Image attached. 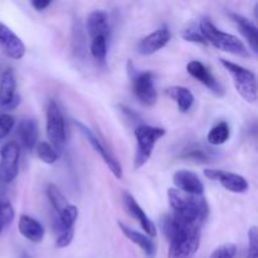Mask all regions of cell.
<instances>
[{"mask_svg":"<svg viewBox=\"0 0 258 258\" xmlns=\"http://www.w3.org/2000/svg\"><path fill=\"white\" fill-rule=\"evenodd\" d=\"M35 150H37L38 158H39L43 163L48 164V165H52V164H54L55 161H57L58 153L49 143L37 144Z\"/></svg>","mask_w":258,"mask_h":258,"instance_id":"484cf974","label":"cell"},{"mask_svg":"<svg viewBox=\"0 0 258 258\" xmlns=\"http://www.w3.org/2000/svg\"><path fill=\"white\" fill-rule=\"evenodd\" d=\"M118 227H120L121 232L123 233V236L127 237L133 243L138 244L143 252L145 253V256L148 258H154L156 254V246L150 238H149L146 234H143L141 232H138L136 229H133L131 227H128L127 224L122 223V222H118Z\"/></svg>","mask_w":258,"mask_h":258,"instance_id":"2e32d148","label":"cell"},{"mask_svg":"<svg viewBox=\"0 0 258 258\" xmlns=\"http://www.w3.org/2000/svg\"><path fill=\"white\" fill-rule=\"evenodd\" d=\"M15 125V118L9 113L0 115V140L7 138Z\"/></svg>","mask_w":258,"mask_h":258,"instance_id":"f1b7e54d","label":"cell"},{"mask_svg":"<svg viewBox=\"0 0 258 258\" xmlns=\"http://www.w3.org/2000/svg\"><path fill=\"white\" fill-rule=\"evenodd\" d=\"M3 229H4V227H3V224L0 223V233H2V231H3Z\"/></svg>","mask_w":258,"mask_h":258,"instance_id":"836d02e7","label":"cell"},{"mask_svg":"<svg viewBox=\"0 0 258 258\" xmlns=\"http://www.w3.org/2000/svg\"><path fill=\"white\" fill-rule=\"evenodd\" d=\"M47 135L50 141V145L55 149V151H60L66 145V122L64 116H63L62 111H60L59 106L55 101L50 100L47 106Z\"/></svg>","mask_w":258,"mask_h":258,"instance_id":"277c9868","label":"cell"},{"mask_svg":"<svg viewBox=\"0 0 258 258\" xmlns=\"http://www.w3.org/2000/svg\"><path fill=\"white\" fill-rule=\"evenodd\" d=\"M237 253V247L234 244L228 243L218 247L216 251L212 253L211 258H234Z\"/></svg>","mask_w":258,"mask_h":258,"instance_id":"4dcf8cb0","label":"cell"},{"mask_svg":"<svg viewBox=\"0 0 258 258\" xmlns=\"http://www.w3.org/2000/svg\"><path fill=\"white\" fill-rule=\"evenodd\" d=\"M17 135L20 144L27 150H33L38 141V125L33 118H24L18 123Z\"/></svg>","mask_w":258,"mask_h":258,"instance_id":"ac0fdd59","label":"cell"},{"mask_svg":"<svg viewBox=\"0 0 258 258\" xmlns=\"http://www.w3.org/2000/svg\"><path fill=\"white\" fill-rule=\"evenodd\" d=\"M20 149L14 141L5 144L0 150V181L9 184L17 178L19 171Z\"/></svg>","mask_w":258,"mask_h":258,"instance_id":"8992f818","label":"cell"},{"mask_svg":"<svg viewBox=\"0 0 258 258\" xmlns=\"http://www.w3.org/2000/svg\"><path fill=\"white\" fill-rule=\"evenodd\" d=\"M86 27H87V32L92 39L96 37H103L106 39H110L111 27L107 13L102 12V10L92 12L88 15Z\"/></svg>","mask_w":258,"mask_h":258,"instance_id":"5bb4252c","label":"cell"},{"mask_svg":"<svg viewBox=\"0 0 258 258\" xmlns=\"http://www.w3.org/2000/svg\"><path fill=\"white\" fill-rule=\"evenodd\" d=\"M186 71H188V73L191 77L196 78L202 85L206 86L213 95L218 96V97L224 96L223 86L212 75L209 68H207L203 63L199 62V60H191V62L186 64Z\"/></svg>","mask_w":258,"mask_h":258,"instance_id":"9c48e42d","label":"cell"},{"mask_svg":"<svg viewBox=\"0 0 258 258\" xmlns=\"http://www.w3.org/2000/svg\"><path fill=\"white\" fill-rule=\"evenodd\" d=\"M78 217V208L73 204H68L59 214L58 218L54 221V231L58 232V234L73 228V224L77 221Z\"/></svg>","mask_w":258,"mask_h":258,"instance_id":"7402d4cb","label":"cell"},{"mask_svg":"<svg viewBox=\"0 0 258 258\" xmlns=\"http://www.w3.org/2000/svg\"><path fill=\"white\" fill-rule=\"evenodd\" d=\"M199 28H201V32L206 38L207 43L212 44L217 49L238 55V57L247 58L251 55L248 48L238 37L229 34V33L222 32L208 18H204V19L201 20Z\"/></svg>","mask_w":258,"mask_h":258,"instance_id":"6da1fadb","label":"cell"},{"mask_svg":"<svg viewBox=\"0 0 258 258\" xmlns=\"http://www.w3.org/2000/svg\"><path fill=\"white\" fill-rule=\"evenodd\" d=\"M0 49L12 59H22L25 54L23 40L3 23H0Z\"/></svg>","mask_w":258,"mask_h":258,"instance_id":"8fae6325","label":"cell"},{"mask_svg":"<svg viewBox=\"0 0 258 258\" xmlns=\"http://www.w3.org/2000/svg\"><path fill=\"white\" fill-rule=\"evenodd\" d=\"M229 17L232 18V20L234 22V24L237 25V28L239 29L241 34L246 38V40L248 42L249 48L253 53L258 52V29L256 24L248 20L247 18H244L243 15L237 14V13H229Z\"/></svg>","mask_w":258,"mask_h":258,"instance_id":"e0dca14e","label":"cell"},{"mask_svg":"<svg viewBox=\"0 0 258 258\" xmlns=\"http://www.w3.org/2000/svg\"><path fill=\"white\" fill-rule=\"evenodd\" d=\"M122 203L126 212L140 223L141 228L148 234V237H151V238L156 237V227L154 224V222L149 218L148 214L140 207V204L136 202V199L131 194H128L127 191H125L122 194Z\"/></svg>","mask_w":258,"mask_h":258,"instance_id":"7c38bea8","label":"cell"},{"mask_svg":"<svg viewBox=\"0 0 258 258\" xmlns=\"http://www.w3.org/2000/svg\"><path fill=\"white\" fill-rule=\"evenodd\" d=\"M133 91L143 105L154 106L158 101V92L154 83V75L151 72H134Z\"/></svg>","mask_w":258,"mask_h":258,"instance_id":"52a82bcc","label":"cell"},{"mask_svg":"<svg viewBox=\"0 0 258 258\" xmlns=\"http://www.w3.org/2000/svg\"><path fill=\"white\" fill-rule=\"evenodd\" d=\"M18 228H19L20 234L33 243H40L44 238L45 232L42 224L37 219L32 218L27 214L20 216L19 222H18Z\"/></svg>","mask_w":258,"mask_h":258,"instance_id":"9a60e30c","label":"cell"},{"mask_svg":"<svg viewBox=\"0 0 258 258\" xmlns=\"http://www.w3.org/2000/svg\"><path fill=\"white\" fill-rule=\"evenodd\" d=\"M30 4H32V7L34 8L35 10H38V12H43V10H45L50 4H52V2H50V0H33Z\"/></svg>","mask_w":258,"mask_h":258,"instance_id":"d6a6232c","label":"cell"},{"mask_svg":"<svg viewBox=\"0 0 258 258\" xmlns=\"http://www.w3.org/2000/svg\"><path fill=\"white\" fill-rule=\"evenodd\" d=\"M229 138H231V128H229V125L226 121H222V122H218L211 128V131L208 133V136H207V140H208V143L211 145L219 146L226 144L229 140Z\"/></svg>","mask_w":258,"mask_h":258,"instance_id":"603a6c76","label":"cell"},{"mask_svg":"<svg viewBox=\"0 0 258 258\" xmlns=\"http://www.w3.org/2000/svg\"><path fill=\"white\" fill-rule=\"evenodd\" d=\"M217 181H219L223 188L232 191V193L243 194L248 190V181H247L243 176L238 175V174L218 170Z\"/></svg>","mask_w":258,"mask_h":258,"instance_id":"d6986e66","label":"cell"},{"mask_svg":"<svg viewBox=\"0 0 258 258\" xmlns=\"http://www.w3.org/2000/svg\"><path fill=\"white\" fill-rule=\"evenodd\" d=\"M222 66L228 71L232 76L234 87L237 92L249 103H254L257 101V80L256 75L241 64L227 60L224 58L221 59Z\"/></svg>","mask_w":258,"mask_h":258,"instance_id":"3957f363","label":"cell"},{"mask_svg":"<svg viewBox=\"0 0 258 258\" xmlns=\"http://www.w3.org/2000/svg\"><path fill=\"white\" fill-rule=\"evenodd\" d=\"M20 103L17 95V81L12 68H8L0 77V107L13 110Z\"/></svg>","mask_w":258,"mask_h":258,"instance_id":"30bf717a","label":"cell"},{"mask_svg":"<svg viewBox=\"0 0 258 258\" xmlns=\"http://www.w3.org/2000/svg\"><path fill=\"white\" fill-rule=\"evenodd\" d=\"M45 191H47L48 201H49V203L52 204L53 209H54L58 214H59L60 212H62L68 204H70L67 199H66V197L62 194V191L59 190V188L55 186L54 184H49V185L47 186V190Z\"/></svg>","mask_w":258,"mask_h":258,"instance_id":"cb8c5ba5","label":"cell"},{"mask_svg":"<svg viewBox=\"0 0 258 258\" xmlns=\"http://www.w3.org/2000/svg\"><path fill=\"white\" fill-rule=\"evenodd\" d=\"M14 209L10 202L8 201H0V223L3 227H9L14 221Z\"/></svg>","mask_w":258,"mask_h":258,"instance_id":"83f0119b","label":"cell"},{"mask_svg":"<svg viewBox=\"0 0 258 258\" xmlns=\"http://www.w3.org/2000/svg\"><path fill=\"white\" fill-rule=\"evenodd\" d=\"M166 95L174 100L178 105L180 112L185 113L191 108L194 103V95L189 88L183 87V86H171L166 88Z\"/></svg>","mask_w":258,"mask_h":258,"instance_id":"ffe728a7","label":"cell"},{"mask_svg":"<svg viewBox=\"0 0 258 258\" xmlns=\"http://www.w3.org/2000/svg\"><path fill=\"white\" fill-rule=\"evenodd\" d=\"M171 38L170 29H169L168 25H163V27L158 28L156 30H154L153 33H150L149 35H146L145 38L139 42L138 44V53L141 55H151L154 53L159 52L160 49H163L166 44L169 43Z\"/></svg>","mask_w":258,"mask_h":258,"instance_id":"ba28073f","label":"cell"},{"mask_svg":"<svg viewBox=\"0 0 258 258\" xmlns=\"http://www.w3.org/2000/svg\"><path fill=\"white\" fill-rule=\"evenodd\" d=\"M175 189L189 196H203L204 185L199 176L190 170H178L173 175Z\"/></svg>","mask_w":258,"mask_h":258,"instance_id":"4fadbf2b","label":"cell"},{"mask_svg":"<svg viewBox=\"0 0 258 258\" xmlns=\"http://www.w3.org/2000/svg\"><path fill=\"white\" fill-rule=\"evenodd\" d=\"M75 125L77 126L78 131L85 136L86 140L90 143V145L92 146L93 150H95L101 158H102V160L105 161V164L108 166L111 173L115 175V178L117 179L122 178V166H121V164L118 163L117 159H116L115 156H113L112 154L105 148V145H103L102 141L97 138V135H96V134L93 133L88 126H86L85 123L81 122V121H75Z\"/></svg>","mask_w":258,"mask_h":258,"instance_id":"5b68a950","label":"cell"},{"mask_svg":"<svg viewBox=\"0 0 258 258\" xmlns=\"http://www.w3.org/2000/svg\"><path fill=\"white\" fill-rule=\"evenodd\" d=\"M181 158L188 159V160H193L199 164H208L213 163L214 160L219 159V153L214 149L204 148V146H193V148L188 149L184 151Z\"/></svg>","mask_w":258,"mask_h":258,"instance_id":"44dd1931","label":"cell"},{"mask_svg":"<svg viewBox=\"0 0 258 258\" xmlns=\"http://www.w3.org/2000/svg\"><path fill=\"white\" fill-rule=\"evenodd\" d=\"M181 37H183L186 42L196 43V44H202V45L208 44L206 38H204V35L202 34L199 25H196V24L189 25L188 28H185V29L183 30V33H181Z\"/></svg>","mask_w":258,"mask_h":258,"instance_id":"4316f807","label":"cell"},{"mask_svg":"<svg viewBox=\"0 0 258 258\" xmlns=\"http://www.w3.org/2000/svg\"><path fill=\"white\" fill-rule=\"evenodd\" d=\"M165 128L145 125V123H141L135 128V139L138 146H136L135 158H134V168H143L150 160L156 143L163 136H165Z\"/></svg>","mask_w":258,"mask_h":258,"instance_id":"7a4b0ae2","label":"cell"},{"mask_svg":"<svg viewBox=\"0 0 258 258\" xmlns=\"http://www.w3.org/2000/svg\"><path fill=\"white\" fill-rule=\"evenodd\" d=\"M107 42L108 39L103 37L93 38L91 42V54L98 63H105L107 55Z\"/></svg>","mask_w":258,"mask_h":258,"instance_id":"d4e9b609","label":"cell"},{"mask_svg":"<svg viewBox=\"0 0 258 258\" xmlns=\"http://www.w3.org/2000/svg\"><path fill=\"white\" fill-rule=\"evenodd\" d=\"M73 237H75V229L73 228L58 234L57 241H55V246H57L58 248H66V247H68L71 244Z\"/></svg>","mask_w":258,"mask_h":258,"instance_id":"1f68e13d","label":"cell"},{"mask_svg":"<svg viewBox=\"0 0 258 258\" xmlns=\"http://www.w3.org/2000/svg\"><path fill=\"white\" fill-rule=\"evenodd\" d=\"M248 254L247 258H258V229L257 227H252L248 231Z\"/></svg>","mask_w":258,"mask_h":258,"instance_id":"f546056e","label":"cell"}]
</instances>
